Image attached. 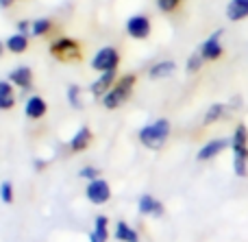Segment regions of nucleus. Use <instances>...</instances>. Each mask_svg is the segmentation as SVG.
Masks as SVG:
<instances>
[{"label": "nucleus", "mask_w": 248, "mask_h": 242, "mask_svg": "<svg viewBox=\"0 0 248 242\" xmlns=\"http://www.w3.org/2000/svg\"><path fill=\"white\" fill-rule=\"evenodd\" d=\"M233 146V170L237 177L248 175V129L244 125H237L235 133L231 140Z\"/></svg>", "instance_id": "1"}, {"label": "nucleus", "mask_w": 248, "mask_h": 242, "mask_svg": "<svg viewBox=\"0 0 248 242\" xmlns=\"http://www.w3.org/2000/svg\"><path fill=\"white\" fill-rule=\"evenodd\" d=\"M168 135H170V122L166 120V118H161V120L153 122V125L144 127V129L140 131V140L144 146L148 148H161L163 144H166Z\"/></svg>", "instance_id": "2"}, {"label": "nucleus", "mask_w": 248, "mask_h": 242, "mask_svg": "<svg viewBox=\"0 0 248 242\" xmlns=\"http://www.w3.org/2000/svg\"><path fill=\"white\" fill-rule=\"evenodd\" d=\"M133 85H135V77H131V74H128V77H124V79H120V81H118L116 85H113L111 90L105 94V98H103L105 107H107V109L120 107L124 100H126V96L131 94Z\"/></svg>", "instance_id": "3"}, {"label": "nucleus", "mask_w": 248, "mask_h": 242, "mask_svg": "<svg viewBox=\"0 0 248 242\" xmlns=\"http://www.w3.org/2000/svg\"><path fill=\"white\" fill-rule=\"evenodd\" d=\"M118 61H120L118 50L111 48V46H107V48H100V50L94 55V59H92V68L98 70V72H111V70L118 65Z\"/></svg>", "instance_id": "4"}, {"label": "nucleus", "mask_w": 248, "mask_h": 242, "mask_svg": "<svg viewBox=\"0 0 248 242\" xmlns=\"http://www.w3.org/2000/svg\"><path fill=\"white\" fill-rule=\"evenodd\" d=\"M85 194L94 205H103V203H107L109 196H111V188H109V183L105 181V179H94V181L87 186Z\"/></svg>", "instance_id": "5"}, {"label": "nucleus", "mask_w": 248, "mask_h": 242, "mask_svg": "<svg viewBox=\"0 0 248 242\" xmlns=\"http://www.w3.org/2000/svg\"><path fill=\"white\" fill-rule=\"evenodd\" d=\"M126 31L131 37L135 39H146L150 35V22L146 16H133L126 22Z\"/></svg>", "instance_id": "6"}, {"label": "nucleus", "mask_w": 248, "mask_h": 242, "mask_svg": "<svg viewBox=\"0 0 248 242\" xmlns=\"http://www.w3.org/2000/svg\"><path fill=\"white\" fill-rule=\"evenodd\" d=\"M220 37H222V31H216L214 35H209L205 44L201 46V55L205 59H218L222 55V44H220Z\"/></svg>", "instance_id": "7"}, {"label": "nucleus", "mask_w": 248, "mask_h": 242, "mask_svg": "<svg viewBox=\"0 0 248 242\" xmlns=\"http://www.w3.org/2000/svg\"><path fill=\"white\" fill-rule=\"evenodd\" d=\"M229 140H222V138H218V140H211V142H207L205 146L198 151V160L201 161H207V160H214L216 155H220V153L224 151V148L229 146Z\"/></svg>", "instance_id": "8"}, {"label": "nucleus", "mask_w": 248, "mask_h": 242, "mask_svg": "<svg viewBox=\"0 0 248 242\" xmlns=\"http://www.w3.org/2000/svg\"><path fill=\"white\" fill-rule=\"evenodd\" d=\"M46 100L42 98V96H31L29 100H26V107H24V112H26V116L29 118H42L44 113H46Z\"/></svg>", "instance_id": "9"}, {"label": "nucleus", "mask_w": 248, "mask_h": 242, "mask_svg": "<svg viewBox=\"0 0 248 242\" xmlns=\"http://www.w3.org/2000/svg\"><path fill=\"white\" fill-rule=\"evenodd\" d=\"M227 16H229V20H233V22L248 17V0H231L227 7Z\"/></svg>", "instance_id": "10"}, {"label": "nucleus", "mask_w": 248, "mask_h": 242, "mask_svg": "<svg viewBox=\"0 0 248 242\" xmlns=\"http://www.w3.org/2000/svg\"><path fill=\"white\" fill-rule=\"evenodd\" d=\"M140 212L141 214H155V216H159V214L163 212V205L159 203L157 199H153L150 194H144L140 199Z\"/></svg>", "instance_id": "11"}, {"label": "nucleus", "mask_w": 248, "mask_h": 242, "mask_svg": "<svg viewBox=\"0 0 248 242\" xmlns=\"http://www.w3.org/2000/svg\"><path fill=\"white\" fill-rule=\"evenodd\" d=\"M90 138H92L90 129H87V127H81V129L74 133L72 142H70V148H72V151H83V148L90 144Z\"/></svg>", "instance_id": "12"}, {"label": "nucleus", "mask_w": 248, "mask_h": 242, "mask_svg": "<svg viewBox=\"0 0 248 242\" xmlns=\"http://www.w3.org/2000/svg\"><path fill=\"white\" fill-rule=\"evenodd\" d=\"M13 103H16V96H13V90L7 81H0V109H11Z\"/></svg>", "instance_id": "13"}, {"label": "nucleus", "mask_w": 248, "mask_h": 242, "mask_svg": "<svg viewBox=\"0 0 248 242\" xmlns=\"http://www.w3.org/2000/svg\"><path fill=\"white\" fill-rule=\"evenodd\" d=\"M116 238L122 240V242H140V238H137V231L133 229V227H128L126 223H118L116 227Z\"/></svg>", "instance_id": "14"}, {"label": "nucleus", "mask_w": 248, "mask_h": 242, "mask_svg": "<svg viewBox=\"0 0 248 242\" xmlns=\"http://www.w3.org/2000/svg\"><path fill=\"white\" fill-rule=\"evenodd\" d=\"M174 72V61H161V64L153 65L150 68V79H163V77H170Z\"/></svg>", "instance_id": "15"}, {"label": "nucleus", "mask_w": 248, "mask_h": 242, "mask_svg": "<svg viewBox=\"0 0 248 242\" xmlns=\"http://www.w3.org/2000/svg\"><path fill=\"white\" fill-rule=\"evenodd\" d=\"M26 46H29V42H26L24 33H16V35H11V37L7 39V48L11 52H24Z\"/></svg>", "instance_id": "16"}, {"label": "nucleus", "mask_w": 248, "mask_h": 242, "mask_svg": "<svg viewBox=\"0 0 248 242\" xmlns=\"http://www.w3.org/2000/svg\"><path fill=\"white\" fill-rule=\"evenodd\" d=\"M9 79H11L16 85H20V87H29L31 85V79H33V77H31V70L29 68H17V70H13Z\"/></svg>", "instance_id": "17"}, {"label": "nucleus", "mask_w": 248, "mask_h": 242, "mask_svg": "<svg viewBox=\"0 0 248 242\" xmlns=\"http://www.w3.org/2000/svg\"><path fill=\"white\" fill-rule=\"evenodd\" d=\"M113 83V70L111 72H103V77L98 79V81L92 83V92H94L96 96H100L105 90H107V85H111Z\"/></svg>", "instance_id": "18"}, {"label": "nucleus", "mask_w": 248, "mask_h": 242, "mask_svg": "<svg viewBox=\"0 0 248 242\" xmlns=\"http://www.w3.org/2000/svg\"><path fill=\"white\" fill-rule=\"evenodd\" d=\"M224 113V105L222 103H214L209 109H207L205 113V125H211V122H216L220 116Z\"/></svg>", "instance_id": "19"}, {"label": "nucleus", "mask_w": 248, "mask_h": 242, "mask_svg": "<svg viewBox=\"0 0 248 242\" xmlns=\"http://www.w3.org/2000/svg\"><path fill=\"white\" fill-rule=\"evenodd\" d=\"M107 216H96V221H94V227H96V229H94V234L96 236H98V238L100 240H107Z\"/></svg>", "instance_id": "20"}, {"label": "nucleus", "mask_w": 248, "mask_h": 242, "mask_svg": "<svg viewBox=\"0 0 248 242\" xmlns=\"http://www.w3.org/2000/svg\"><path fill=\"white\" fill-rule=\"evenodd\" d=\"M0 199L4 203H11L13 201V186L9 181H2V186H0Z\"/></svg>", "instance_id": "21"}, {"label": "nucleus", "mask_w": 248, "mask_h": 242, "mask_svg": "<svg viewBox=\"0 0 248 242\" xmlns=\"http://www.w3.org/2000/svg\"><path fill=\"white\" fill-rule=\"evenodd\" d=\"M202 61H205V57L201 55V50H198V52H194V55H192V59L187 61V70H189V72H196V70L201 68V64H202Z\"/></svg>", "instance_id": "22"}, {"label": "nucleus", "mask_w": 248, "mask_h": 242, "mask_svg": "<svg viewBox=\"0 0 248 242\" xmlns=\"http://www.w3.org/2000/svg\"><path fill=\"white\" fill-rule=\"evenodd\" d=\"M48 29H50V22H48L46 17H42V20L33 22V35H44Z\"/></svg>", "instance_id": "23"}, {"label": "nucleus", "mask_w": 248, "mask_h": 242, "mask_svg": "<svg viewBox=\"0 0 248 242\" xmlns=\"http://www.w3.org/2000/svg\"><path fill=\"white\" fill-rule=\"evenodd\" d=\"M68 48H70V50H77V44L70 42V39H61V42H57L55 46H52V50L61 52V50H68Z\"/></svg>", "instance_id": "24"}, {"label": "nucleus", "mask_w": 248, "mask_h": 242, "mask_svg": "<svg viewBox=\"0 0 248 242\" xmlns=\"http://www.w3.org/2000/svg\"><path fill=\"white\" fill-rule=\"evenodd\" d=\"M179 4V0H159V9L161 11H172Z\"/></svg>", "instance_id": "25"}, {"label": "nucleus", "mask_w": 248, "mask_h": 242, "mask_svg": "<svg viewBox=\"0 0 248 242\" xmlns=\"http://www.w3.org/2000/svg\"><path fill=\"white\" fill-rule=\"evenodd\" d=\"M70 100H72L74 107H81V100H78V87L77 85L70 87Z\"/></svg>", "instance_id": "26"}, {"label": "nucleus", "mask_w": 248, "mask_h": 242, "mask_svg": "<svg viewBox=\"0 0 248 242\" xmlns=\"http://www.w3.org/2000/svg\"><path fill=\"white\" fill-rule=\"evenodd\" d=\"M96 175H100V170H96V168H83L81 170V177H87V179H98Z\"/></svg>", "instance_id": "27"}, {"label": "nucleus", "mask_w": 248, "mask_h": 242, "mask_svg": "<svg viewBox=\"0 0 248 242\" xmlns=\"http://www.w3.org/2000/svg\"><path fill=\"white\" fill-rule=\"evenodd\" d=\"M90 242H103V240H100L96 234H92V236H90Z\"/></svg>", "instance_id": "28"}, {"label": "nucleus", "mask_w": 248, "mask_h": 242, "mask_svg": "<svg viewBox=\"0 0 248 242\" xmlns=\"http://www.w3.org/2000/svg\"><path fill=\"white\" fill-rule=\"evenodd\" d=\"M11 2H13V0H0V7H9Z\"/></svg>", "instance_id": "29"}, {"label": "nucleus", "mask_w": 248, "mask_h": 242, "mask_svg": "<svg viewBox=\"0 0 248 242\" xmlns=\"http://www.w3.org/2000/svg\"><path fill=\"white\" fill-rule=\"evenodd\" d=\"M0 52H2V44H0Z\"/></svg>", "instance_id": "30"}]
</instances>
